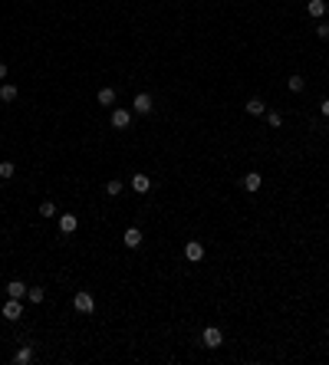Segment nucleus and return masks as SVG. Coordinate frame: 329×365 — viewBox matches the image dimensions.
<instances>
[{
	"mask_svg": "<svg viewBox=\"0 0 329 365\" xmlns=\"http://www.w3.org/2000/svg\"><path fill=\"white\" fill-rule=\"evenodd\" d=\"M73 306H76V313L89 316V313L96 310V299H92V293H89V289H79L76 296H73Z\"/></svg>",
	"mask_w": 329,
	"mask_h": 365,
	"instance_id": "f257e3e1",
	"label": "nucleus"
},
{
	"mask_svg": "<svg viewBox=\"0 0 329 365\" xmlns=\"http://www.w3.org/2000/svg\"><path fill=\"white\" fill-rule=\"evenodd\" d=\"M129 188L135 191V194H148V191H152V178H148V175H132Z\"/></svg>",
	"mask_w": 329,
	"mask_h": 365,
	"instance_id": "f03ea898",
	"label": "nucleus"
},
{
	"mask_svg": "<svg viewBox=\"0 0 329 365\" xmlns=\"http://www.w3.org/2000/svg\"><path fill=\"white\" fill-rule=\"evenodd\" d=\"M201 339H204V345H208V349H218V345L224 342V332H220L218 326H208V329H204V336H201Z\"/></svg>",
	"mask_w": 329,
	"mask_h": 365,
	"instance_id": "7ed1b4c3",
	"label": "nucleus"
},
{
	"mask_svg": "<svg viewBox=\"0 0 329 365\" xmlns=\"http://www.w3.org/2000/svg\"><path fill=\"white\" fill-rule=\"evenodd\" d=\"M132 109L138 112V115H148V112L155 109V105H152V96H148V92H138V96H135V102H132Z\"/></svg>",
	"mask_w": 329,
	"mask_h": 365,
	"instance_id": "20e7f679",
	"label": "nucleus"
},
{
	"mask_svg": "<svg viewBox=\"0 0 329 365\" xmlns=\"http://www.w3.org/2000/svg\"><path fill=\"white\" fill-rule=\"evenodd\" d=\"M3 316H7V319H20L23 316V306H20V299H13V296H7V303H3Z\"/></svg>",
	"mask_w": 329,
	"mask_h": 365,
	"instance_id": "39448f33",
	"label": "nucleus"
},
{
	"mask_svg": "<svg viewBox=\"0 0 329 365\" xmlns=\"http://www.w3.org/2000/svg\"><path fill=\"white\" fill-rule=\"evenodd\" d=\"M132 112L129 109H112V129H129Z\"/></svg>",
	"mask_w": 329,
	"mask_h": 365,
	"instance_id": "423d86ee",
	"label": "nucleus"
},
{
	"mask_svg": "<svg viewBox=\"0 0 329 365\" xmlns=\"http://www.w3.org/2000/svg\"><path fill=\"white\" fill-rule=\"evenodd\" d=\"M185 257L191 260V263H197V260H204V247H201L197 240H188L185 243Z\"/></svg>",
	"mask_w": 329,
	"mask_h": 365,
	"instance_id": "0eeeda50",
	"label": "nucleus"
},
{
	"mask_svg": "<svg viewBox=\"0 0 329 365\" xmlns=\"http://www.w3.org/2000/svg\"><path fill=\"white\" fill-rule=\"evenodd\" d=\"M76 227H79L76 214H59V231L63 234H76Z\"/></svg>",
	"mask_w": 329,
	"mask_h": 365,
	"instance_id": "6e6552de",
	"label": "nucleus"
},
{
	"mask_svg": "<svg viewBox=\"0 0 329 365\" xmlns=\"http://www.w3.org/2000/svg\"><path fill=\"white\" fill-rule=\"evenodd\" d=\"M260 184H263V178L257 175V171H250V175H244V191H260Z\"/></svg>",
	"mask_w": 329,
	"mask_h": 365,
	"instance_id": "1a4fd4ad",
	"label": "nucleus"
},
{
	"mask_svg": "<svg viewBox=\"0 0 329 365\" xmlns=\"http://www.w3.org/2000/svg\"><path fill=\"white\" fill-rule=\"evenodd\" d=\"M122 240H125V247H138V243H142V231H138V227H129V231L122 234Z\"/></svg>",
	"mask_w": 329,
	"mask_h": 365,
	"instance_id": "9d476101",
	"label": "nucleus"
},
{
	"mask_svg": "<svg viewBox=\"0 0 329 365\" xmlns=\"http://www.w3.org/2000/svg\"><path fill=\"white\" fill-rule=\"evenodd\" d=\"M7 296H13V299H23V296H27V287H23L20 280H10V283H7Z\"/></svg>",
	"mask_w": 329,
	"mask_h": 365,
	"instance_id": "9b49d317",
	"label": "nucleus"
},
{
	"mask_svg": "<svg viewBox=\"0 0 329 365\" xmlns=\"http://www.w3.org/2000/svg\"><path fill=\"white\" fill-rule=\"evenodd\" d=\"M263 112H267V102L263 99H257V96L247 99V115H263Z\"/></svg>",
	"mask_w": 329,
	"mask_h": 365,
	"instance_id": "f8f14e48",
	"label": "nucleus"
},
{
	"mask_svg": "<svg viewBox=\"0 0 329 365\" xmlns=\"http://www.w3.org/2000/svg\"><path fill=\"white\" fill-rule=\"evenodd\" d=\"M13 362H17V365H30L33 362V345H23L20 352L13 355Z\"/></svg>",
	"mask_w": 329,
	"mask_h": 365,
	"instance_id": "ddd939ff",
	"label": "nucleus"
},
{
	"mask_svg": "<svg viewBox=\"0 0 329 365\" xmlns=\"http://www.w3.org/2000/svg\"><path fill=\"white\" fill-rule=\"evenodd\" d=\"M99 105H115V89H99Z\"/></svg>",
	"mask_w": 329,
	"mask_h": 365,
	"instance_id": "4468645a",
	"label": "nucleus"
},
{
	"mask_svg": "<svg viewBox=\"0 0 329 365\" xmlns=\"http://www.w3.org/2000/svg\"><path fill=\"white\" fill-rule=\"evenodd\" d=\"M306 10H309V17H323L326 13V0H309Z\"/></svg>",
	"mask_w": 329,
	"mask_h": 365,
	"instance_id": "2eb2a0df",
	"label": "nucleus"
},
{
	"mask_svg": "<svg viewBox=\"0 0 329 365\" xmlns=\"http://www.w3.org/2000/svg\"><path fill=\"white\" fill-rule=\"evenodd\" d=\"M13 99H17V86L3 82V86H0V102H13Z\"/></svg>",
	"mask_w": 329,
	"mask_h": 365,
	"instance_id": "dca6fc26",
	"label": "nucleus"
},
{
	"mask_svg": "<svg viewBox=\"0 0 329 365\" xmlns=\"http://www.w3.org/2000/svg\"><path fill=\"white\" fill-rule=\"evenodd\" d=\"M27 299H30L33 306H36V303H43V299H46V289H40V287H33V289H27Z\"/></svg>",
	"mask_w": 329,
	"mask_h": 365,
	"instance_id": "f3484780",
	"label": "nucleus"
},
{
	"mask_svg": "<svg viewBox=\"0 0 329 365\" xmlns=\"http://www.w3.org/2000/svg\"><path fill=\"white\" fill-rule=\"evenodd\" d=\"M303 86H306L303 76H290V79H286V89H290V92H303Z\"/></svg>",
	"mask_w": 329,
	"mask_h": 365,
	"instance_id": "a211bd4d",
	"label": "nucleus"
},
{
	"mask_svg": "<svg viewBox=\"0 0 329 365\" xmlns=\"http://www.w3.org/2000/svg\"><path fill=\"white\" fill-rule=\"evenodd\" d=\"M122 188H125V184H122L119 178H112L109 184H106V194H109V198H115V194H122Z\"/></svg>",
	"mask_w": 329,
	"mask_h": 365,
	"instance_id": "6ab92c4d",
	"label": "nucleus"
},
{
	"mask_svg": "<svg viewBox=\"0 0 329 365\" xmlns=\"http://www.w3.org/2000/svg\"><path fill=\"white\" fill-rule=\"evenodd\" d=\"M263 115H267V125H270V129H280V125H283V115H280V112H263Z\"/></svg>",
	"mask_w": 329,
	"mask_h": 365,
	"instance_id": "aec40b11",
	"label": "nucleus"
},
{
	"mask_svg": "<svg viewBox=\"0 0 329 365\" xmlns=\"http://www.w3.org/2000/svg\"><path fill=\"white\" fill-rule=\"evenodd\" d=\"M13 171H17V168H13V161H0V178H3V181H10Z\"/></svg>",
	"mask_w": 329,
	"mask_h": 365,
	"instance_id": "412c9836",
	"label": "nucleus"
},
{
	"mask_svg": "<svg viewBox=\"0 0 329 365\" xmlns=\"http://www.w3.org/2000/svg\"><path fill=\"white\" fill-rule=\"evenodd\" d=\"M40 217H56V204H53V201H43V204H40Z\"/></svg>",
	"mask_w": 329,
	"mask_h": 365,
	"instance_id": "4be33fe9",
	"label": "nucleus"
},
{
	"mask_svg": "<svg viewBox=\"0 0 329 365\" xmlns=\"http://www.w3.org/2000/svg\"><path fill=\"white\" fill-rule=\"evenodd\" d=\"M316 36H319V40H329V23H319V26H316Z\"/></svg>",
	"mask_w": 329,
	"mask_h": 365,
	"instance_id": "5701e85b",
	"label": "nucleus"
},
{
	"mask_svg": "<svg viewBox=\"0 0 329 365\" xmlns=\"http://www.w3.org/2000/svg\"><path fill=\"white\" fill-rule=\"evenodd\" d=\"M323 115L329 119V99H323Z\"/></svg>",
	"mask_w": 329,
	"mask_h": 365,
	"instance_id": "b1692460",
	"label": "nucleus"
},
{
	"mask_svg": "<svg viewBox=\"0 0 329 365\" xmlns=\"http://www.w3.org/2000/svg\"><path fill=\"white\" fill-rule=\"evenodd\" d=\"M3 76H7V66H3V63H0V79H3Z\"/></svg>",
	"mask_w": 329,
	"mask_h": 365,
	"instance_id": "393cba45",
	"label": "nucleus"
},
{
	"mask_svg": "<svg viewBox=\"0 0 329 365\" xmlns=\"http://www.w3.org/2000/svg\"><path fill=\"white\" fill-rule=\"evenodd\" d=\"M326 342H329V332H326Z\"/></svg>",
	"mask_w": 329,
	"mask_h": 365,
	"instance_id": "a878e982",
	"label": "nucleus"
}]
</instances>
